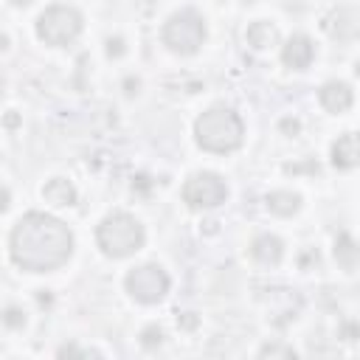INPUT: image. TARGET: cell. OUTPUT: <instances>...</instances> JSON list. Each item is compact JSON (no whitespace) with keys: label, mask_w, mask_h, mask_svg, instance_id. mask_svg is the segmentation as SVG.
<instances>
[{"label":"cell","mask_w":360,"mask_h":360,"mask_svg":"<svg viewBox=\"0 0 360 360\" xmlns=\"http://www.w3.org/2000/svg\"><path fill=\"white\" fill-rule=\"evenodd\" d=\"M11 262L28 273H51L62 267L73 253L70 228L42 211H28L11 231Z\"/></svg>","instance_id":"6da1fadb"},{"label":"cell","mask_w":360,"mask_h":360,"mask_svg":"<svg viewBox=\"0 0 360 360\" xmlns=\"http://www.w3.org/2000/svg\"><path fill=\"white\" fill-rule=\"evenodd\" d=\"M194 138L205 152L225 155L242 146L245 124L242 118L228 107H211L194 121Z\"/></svg>","instance_id":"7a4b0ae2"},{"label":"cell","mask_w":360,"mask_h":360,"mask_svg":"<svg viewBox=\"0 0 360 360\" xmlns=\"http://www.w3.org/2000/svg\"><path fill=\"white\" fill-rule=\"evenodd\" d=\"M143 239H146L143 225L127 211H115V214L104 217L96 231V242H98L101 253L112 256V259L132 256L135 250L143 248Z\"/></svg>","instance_id":"3957f363"},{"label":"cell","mask_w":360,"mask_h":360,"mask_svg":"<svg viewBox=\"0 0 360 360\" xmlns=\"http://www.w3.org/2000/svg\"><path fill=\"white\" fill-rule=\"evenodd\" d=\"M202 42H205V20L194 8L174 11L166 20V25H163V45L172 53H183V56L197 53Z\"/></svg>","instance_id":"277c9868"},{"label":"cell","mask_w":360,"mask_h":360,"mask_svg":"<svg viewBox=\"0 0 360 360\" xmlns=\"http://www.w3.org/2000/svg\"><path fill=\"white\" fill-rule=\"evenodd\" d=\"M82 34V14L73 6H51L37 17V37L45 45L62 48Z\"/></svg>","instance_id":"5b68a950"},{"label":"cell","mask_w":360,"mask_h":360,"mask_svg":"<svg viewBox=\"0 0 360 360\" xmlns=\"http://www.w3.org/2000/svg\"><path fill=\"white\" fill-rule=\"evenodd\" d=\"M127 292L141 304H158L169 292V276L160 264H141L132 267L124 278Z\"/></svg>","instance_id":"8992f818"},{"label":"cell","mask_w":360,"mask_h":360,"mask_svg":"<svg viewBox=\"0 0 360 360\" xmlns=\"http://www.w3.org/2000/svg\"><path fill=\"white\" fill-rule=\"evenodd\" d=\"M228 197V186L219 174L214 172H197L186 180L183 186V202L188 208H217L219 202H225Z\"/></svg>","instance_id":"52a82bcc"},{"label":"cell","mask_w":360,"mask_h":360,"mask_svg":"<svg viewBox=\"0 0 360 360\" xmlns=\"http://www.w3.org/2000/svg\"><path fill=\"white\" fill-rule=\"evenodd\" d=\"M281 59H284V65L292 68V70L309 68V62L315 59V45H312V39L304 37V34H292V37L287 39V45L281 48Z\"/></svg>","instance_id":"ba28073f"},{"label":"cell","mask_w":360,"mask_h":360,"mask_svg":"<svg viewBox=\"0 0 360 360\" xmlns=\"http://www.w3.org/2000/svg\"><path fill=\"white\" fill-rule=\"evenodd\" d=\"M318 101L323 104V110H329V112H346L349 107H352V101H354V93H352V87L346 84V82H326L321 90H318Z\"/></svg>","instance_id":"9c48e42d"},{"label":"cell","mask_w":360,"mask_h":360,"mask_svg":"<svg viewBox=\"0 0 360 360\" xmlns=\"http://www.w3.org/2000/svg\"><path fill=\"white\" fill-rule=\"evenodd\" d=\"M281 253H284V245H281V239L273 236V233H259V236L250 242V256H253L259 264H278Z\"/></svg>","instance_id":"30bf717a"},{"label":"cell","mask_w":360,"mask_h":360,"mask_svg":"<svg viewBox=\"0 0 360 360\" xmlns=\"http://www.w3.org/2000/svg\"><path fill=\"white\" fill-rule=\"evenodd\" d=\"M360 158V146H357V135L354 132H343L335 143H332V163L338 169H352L357 166Z\"/></svg>","instance_id":"8fae6325"},{"label":"cell","mask_w":360,"mask_h":360,"mask_svg":"<svg viewBox=\"0 0 360 360\" xmlns=\"http://www.w3.org/2000/svg\"><path fill=\"white\" fill-rule=\"evenodd\" d=\"M42 197H45V202H51V205H56V208H68V205L76 202V188H73L70 180L53 177V180H48V183L42 186Z\"/></svg>","instance_id":"7c38bea8"},{"label":"cell","mask_w":360,"mask_h":360,"mask_svg":"<svg viewBox=\"0 0 360 360\" xmlns=\"http://www.w3.org/2000/svg\"><path fill=\"white\" fill-rule=\"evenodd\" d=\"M245 39H248V45H250V48L264 51V48H270V45H276V42H278V31H276V25H273V22H267V20H256V22H250V25H248Z\"/></svg>","instance_id":"4fadbf2b"},{"label":"cell","mask_w":360,"mask_h":360,"mask_svg":"<svg viewBox=\"0 0 360 360\" xmlns=\"http://www.w3.org/2000/svg\"><path fill=\"white\" fill-rule=\"evenodd\" d=\"M267 208L278 217H292L301 208V197L295 191H270L267 194Z\"/></svg>","instance_id":"5bb4252c"},{"label":"cell","mask_w":360,"mask_h":360,"mask_svg":"<svg viewBox=\"0 0 360 360\" xmlns=\"http://www.w3.org/2000/svg\"><path fill=\"white\" fill-rule=\"evenodd\" d=\"M335 259H338V264L343 270H354L357 267V245H354V239L349 233H340L335 239Z\"/></svg>","instance_id":"9a60e30c"},{"label":"cell","mask_w":360,"mask_h":360,"mask_svg":"<svg viewBox=\"0 0 360 360\" xmlns=\"http://www.w3.org/2000/svg\"><path fill=\"white\" fill-rule=\"evenodd\" d=\"M338 22H340V25L332 28L335 37L349 39V37L357 34V11H354V8H338Z\"/></svg>","instance_id":"2e32d148"},{"label":"cell","mask_w":360,"mask_h":360,"mask_svg":"<svg viewBox=\"0 0 360 360\" xmlns=\"http://www.w3.org/2000/svg\"><path fill=\"white\" fill-rule=\"evenodd\" d=\"M3 323L6 326H11V329H22L25 326V312L22 309H17V307H8V309H3Z\"/></svg>","instance_id":"e0dca14e"},{"label":"cell","mask_w":360,"mask_h":360,"mask_svg":"<svg viewBox=\"0 0 360 360\" xmlns=\"http://www.w3.org/2000/svg\"><path fill=\"white\" fill-rule=\"evenodd\" d=\"M259 354L262 357H295V349L292 346H281V343H267V346H262Z\"/></svg>","instance_id":"ac0fdd59"},{"label":"cell","mask_w":360,"mask_h":360,"mask_svg":"<svg viewBox=\"0 0 360 360\" xmlns=\"http://www.w3.org/2000/svg\"><path fill=\"white\" fill-rule=\"evenodd\" d=\"M160 340H163V329H160V326H155V323H152V326H146V329L141 332V343H143V346H158Z\"/></svg>","instance_id":"d6986e66"},{"label":"cell","mask_w":360,"mask_h":360,"mask_svg":"<svg viewBox=\"0 0 360 360\" xmlns=\"http://www.w3.org/2000/svg\"><path fill=\"white\" fill-rule=\"evenodd\" d=\"M56 354H59V357H70V354H82V357H98V352H93V349H79V346H62Z\"/></svg>","instance_id":"ffe728a7"},{"label":"cell","mask_w":360,"mask_h":360,"mask_svg":"<svg viewBox=\"0 0 360 360\" xmlns=\"http://www.w3.org/2000/svg\"><path fill=\"white\" fill-rule=\"evenodd\" d=\"M107 53L110 56H121L124 53V39H118V37L115 39H107Z\"/></svg>","instance_id":"44dd1931"},{"label":"cell","mask_w":360,"mask_h":360,"mask_svg":"<svg viewBox=\"0 0 360 360\" xmlns=\"http://www.w3.org/2000/svg\"><path fill=\"white\" fill-rule=\"evenodd\" d=\"M281 129H284L287 135H298V129H301V124H298L295 118H284V121H281Z\"/></svg>","instance_id":"7402d4cb"},{"label":"cell","mask_w":360,"mask_h":360,"mask_svg":"<svg viewBox=\"0 0 360 360\" xmlns=\"http://www.w3.org/2000/svg\"><path fill=\"white\" fill-rule=\"evenodd\" d=\"M8 202H11V194H8V188H3V186H0V214L8 208Z\"/></svg>","instance_id":"603a6c76"},{"label":"cell","mask_w":360,"mask_h":360,"mask_svg":"<svg viewBox=\"0 0 360 360\" xmlns=\"http://www.w3.org/2000/svg\"><path fill=\"white\" fill-rule=\"evenodd\" d=\"M180 326H183V329H194V326H197V318H194L191 312H186V318H180Z\"/></svg>","instance_id":"cb8c5ba5"},{"label":"cell","mask_w":360,"mask_h":360,"mask_svg":"<svg viewBox=\"0 0 360 360\" xmlns=\"http://www.w3.org/2000/svg\"><path fill=\"white\" fill-rule=\"evenodd\" d=\"M11 3H14V6H28L31 0H11Z\"/></svg>","instance_id":"d4e9b609"},{"label":"cell","mask_w":360,"mask_h":360,"mask_svg":"<svg viewBox=\"0 0 360 360\" xmlns=\"http://www.w3.org/2000/svg\"><path fill=\"white\" fill-rule=\"evenodd\" d=\"M6 42H8V39H6V37H0V48H6Z\"/></svg>","instance_id":"484cf974"},{"label":"cell","mask_w":360,"mask_h":360,"mask_svg":"<svg viewBox=\"0 0 360 360\" xmlns=\"http://www.w3.org/2000/svg\"><path fill=\"white\" fill-rule=\"evenodd\" d=\"M0 96H3V84H0Z\"/></svg>","instance_id":"4316f807"}]
</instances>
